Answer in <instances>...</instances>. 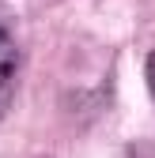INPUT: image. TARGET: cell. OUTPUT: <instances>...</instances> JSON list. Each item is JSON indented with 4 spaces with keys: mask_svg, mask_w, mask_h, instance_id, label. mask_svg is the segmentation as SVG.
Returning <instances> with one entry per match:
<instances>
[{
    "mask_svg": "<svg viewBox=\"0 0 155 158\" xmlns=\"http://www.w3.org/2000/svg\"><path fill=\"white\" fill-rule=\"evenodd\" d=\"M148 83H151V94H155V53L148 56Z\"/></svg>",
    "mask_w": 155,
    "mask_h": 158,
    "instance_id": "7a4b0ae2",
    "label": "cell"
},
{
    "mask_svg": "<svg viewBox=\"0 0 155 158\" xmlns=\"http://www.w3.org/2000/svg\"><path fill=\"white\" fill-rule=\"evenodd\" d=\"M15 72H19V45L0 30V106L8 102L11 83H15Z\"/></svg>",
    "mask_w": 155,
    "mask_h": 158,
    "instance_id": "6da1fadb",
    "label": "cell"
}]
</instances>
